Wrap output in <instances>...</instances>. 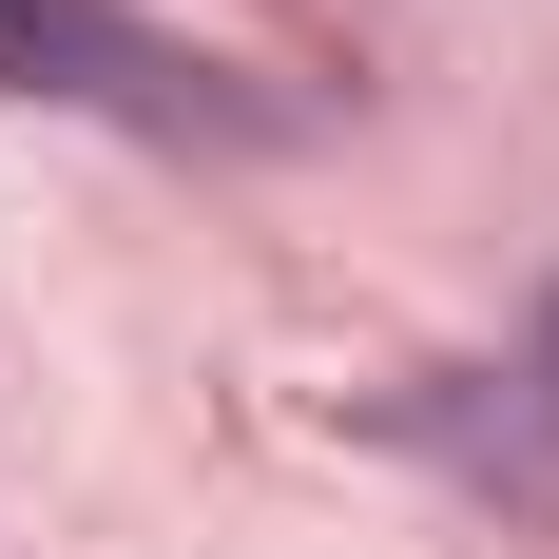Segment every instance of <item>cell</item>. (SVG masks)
<instances>
[{
	"mask_svg": "<svg viewBox=\"0 0 559 559\" xmlns=\"http://www.w3.org/2000/svg\"><path fill=\"white\" fill-rule=\"evenodd\" d=\"M0 78L78 116H135V135H271V97H231V58L116 20V0H0Z\"/></svg>",
	"mask_w": 559,
	"mask_h": 559,
	"instance_id": "cell-1",
	"label": "cell"
}]
</instances>
